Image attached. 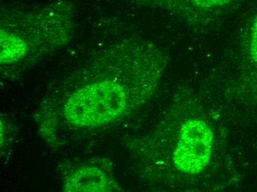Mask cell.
Listing matches in <instances>:
<instances>
[{"label": "cell", "instance_id": "cell-1", "mask_svg": "<svg viewBox=\"0 0 257 192\" xmlns=\"http://www.w3.org/2000/svg\"><path fill=\"white\" fill-rule=\"evenodd\" d=\"M167 62L150 42L126 40L109 47L66 83L70 90L64 98V119L96 127L124 118L154 93Z\"/></svg>", "mask_w": 257, "mask_h": 192}, {"label": "cell", "instance_id": "cell-2", "mask_svg": "<svg viewBox=\"0 0 257 192\" xmlns=\"http://www.w3.org/2000/svg\"><path fill=\"white\" fill-rule=\"evenodd\" d=\"M74 6L60 1L35 9H2L1 65H28L69 40Z\"/></svg>", "mask_w": 257, "mask_h": 192}, {"label": "cell", "instance_id": "cell-3", "mask_svg": "<svg viewBox=\"0 0 257 192\" xmlns=\"http://www.w3.org/2000/svg\"><path fill=\"white\" fill-rule=\"evenodd\" d=\"M214 149L211 126L204 120L190 118L180 128L171 157L172 164L184 175H197L209 165Z\"/></svg>", "mask_w": 257, "mask_h": 192}, {"label": "cell", "instance_id": "cell-4", "mask_svg": "<svg viewBox=\"0 0 257 192\" xmlns=\"http://www.w3.org/2000/svg\"><path fill=\"white\" fill-rule=\"evenodd\" d=\"M240 0H134L139 7L175 14L188 24L206 26L227 13Z\"/></svg>", "mask_w": 257, "mask_h": 192}, {"label": "cell", "instance_id": "cell-5", "mask_svg": "<svg viewBox=\"0 0 257 192\" xmlns=\"http://www.w3.org/2000/svg\"><path fill=\"white\" fill-rule=\"evenodd\" d=\"M115 184L100 168L85 166L67 177L64 188L67 191H109Z\"/></svg>", "mask_w": 257, "mask_h": 192}]
</instances>
